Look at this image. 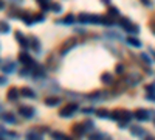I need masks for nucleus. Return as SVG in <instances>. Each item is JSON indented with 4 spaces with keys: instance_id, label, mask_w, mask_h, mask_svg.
Masks as SVG:
<instances>
[{
    "instance_id": "nucleus-7",
    "label": "nucleus",
    "mask_w": 155,
    "mask_h": 140,
    "mask_svg": "<svg viewBox=\"0 0 155 140\" xmlns=\"http://www.w3.org/2000/svg\"><path fill=\"white\" fill-rule=\"evenodd\" d=\"M19 114H20L23 118H33L34 114H36V111H34V108H31V106H20V108H19Z\"/></svg>"
},
{
    "instance_id": "nucleus-41",
    "label": "nucleus",
    "mask_w": 155,
    "mask_h": 140,
    "mask_svg": "<svg viewBox=\"0 0 155 140\" xmlns=\"http://www.w3.org/2000/svg\"><path fill=\"white\" fill-rule=\"evenodd\" d=\"M8 2H11L14 6H19V5H22V3H23V0H8Z\"/></svg>"
},
{
    "instance_id": "nucleus-11",
    "label": "nucleus",
    "mask_w": 155,
    "mask_h": 140,
    "mask_svg": "<svg viewBox=\"0 0 155 140\" xmlns=\"http://www.w3.org/2000/svg\"><path fill=\"white\" fill-rule=\"evenodd\" d=\"M16 70V62H11V61H2V72L5 75L12 73Z\"/></svg>"
},
{
    "instance_id": "nucleus-17",
    "label": "nucleus",
    "mask_w": 155,
    "mask_h": 140,
    "mask_svg": "<svg viewBox=\"0 0 155 140\" xmlns=\"http://www.w3.org/2000/svg\"><path fill=\"white\" fill-rule=\"evenodd\" d=\"M124 80H126V83H127V84L135 86V84H138V83L141 81V76H140V75H137V73H134V75H127Z\"/></svg>"
},
{
    "instance_id": "nucleus-27",
    "label": "nucleus",
    "mask_w": 155,
    "mask_h": 140,
    "mask_svg": "<svg viewBox=\"0 0 155 140\" xmlns=\"http://www.w3.org/2000/svg\"><path fill=\"white\" fill-rule=\"evenodd\" d=\"M27 138H34V140H41L42 138V134H41V131H28L27 132Z\"/></svg>"
},
{
    "instance_id": "nucleus-22",
    "label": "nucleus",
    "mask_w": 155,
    "mask_h": 140,
    "mask_svg": "<svg viewBox=\"0 0 155 140\" xmlns=\"http://www.w3.org/2000/svg\"><path fill=\"white\" fill-rule=\"evenodd\" d=\"M56 23H61V25H73L74 23V16L73 14H67L64 19L56 20Z\"/></svg>"
},
{
    "instance_id": "nucleus-37",
    "label": "nucleus",
    "mask_w": 155,
    "mask_h": 140,
    "mask_svg": "<svg viewBox=\"0 0 155 140\" xmlns=\"http://www.w3.org/2000/svg\"><path fill=\"white\" fill-rule=\"evenodd\" d=\"M51 135H53L54 138H68L65 134H62V132H51Z\"/></svg>"
},
{
    "instance_id": "nucleus-21",
    "label": "nucleus",
    "mask_w": 155,
    "mask_h": 140,
    "mask_svg": "<svg viewBox=\"0 0 155 140\" xmlns=\"http://www.w3.org/2000/svg\"><path fill=\"white\" fill-rule=\"evenodd\" d=\"M20 95L25 97V98H34L36 97V92L33 90V89H30V87H22L20 89Z\"/></svg>"
},
{
    "instance_id": "nucleus-35",
    "label": "nucleus",
    "mask_w": 155,
    "mask_h": 140,
    "mask_svg": "<svg viewBox=\"0 0 155 140\" xmlns=\"http://www.w3.org/2000/svg\"><path fill=\"white\" fill-rule=\"evenodd\" d=\"M146 92H147V94H155V83L146 86Z\"/></svg>"
},
{
    "instance_id": "nucleus-50",
    "label": "nucleus",
    "mask_w": 155,
    "mask_h": 140,
    "mask_svg": "<svg viewBox=\"0 0 155 140\" xmlns=\"http://www.w3.org/2000/svg\"><path fill=\"white\" fill-rule=\"evenodd\" d=\"M153 123H155V120H153Z\"/></svg>"
},
{
    "instance_id": "nucleus-23",
    "label": "nucleus",
    "mask_w": 155,
    "mask_h": 140,
    "mask_svg": "<svg viewBox=\"0 0 155 140\" xmlns=\"http://www.w3.org/2000/svg\"><path fill=\"white\" fill-rule=\"evenodd\" d=\"M2 120L6 121V123H16V117L12 115L11 112H3L2 114Z\"/></svg>"
},
{
    "instance_id": "nucleus-31",
    "label": "nucleus",
    "mask_w": 155,
    "mask_h": 140,
    "mask_svg": "<svg viewBox=\"0 0 155 140\" xmlns=\"http://www.w3.org/2000/svg\"><path fill=\"white\" fill-rule=\"evenodd\" d=\"M82 123H84V126H85V129H87V132H88V131H93V129H95V123H93V120H90V118H87V120H84Z\"/></svg>"
},
{
    "instance_id": "nucleus-36",
    "label": "nucleus",
    "mask_w": 155,
    "mask_h": 140,
    "mask_svg": "<svg viewBox=\"0 0 155 140\" xmlns=\"http://www.w3.org/2000/svg\"><path fill=\"white\" fill-rule=\"evenodd\" d=\"M45 20V14L44 12H37L36 14V22H44Z\"/></svg>"
},
{
    "instance_id": "nucleus-46",
    "label": "nucleus",
    "mask_w": 155,
    "mask_h": 140,
    "mask_svg": "<svg viewBox=\"0 0 155 140\" xmlns=\"http://www.w3.org/2000/svg\"><path fill=\"white\" fill-rule=\"evenodd\" d=\"M0 8L5 9V0H0Z\"/></svg>"
},
{
    "instance_id": "nucleus-2",
    "label": "nucleus",
    "mask_w": 155,
    "mask_h": 140,
    "mask_svg": "<svg viewBox=\"0 0 155 140\" xmlns=\"http://www.w3.org/2000/svg\"><path fill=\"white\" fill-rule=\"evenodd\" d=\"M120 27L124 30V31H127L129 34H138L140 33V27L138 25H135V23H132L130 22V19H127V17H120Z\"/></svg>"
},
{
    "instance_id": "nucleus-19",
    "label": "nucleus",
    "mask_w": 155,
    "mask_h": 140,
    "mask_svg": "<svg viewBox=\"0 0 155 140\" xmlns=\"http://www.w3.org/2000/svg\"><path fill=\"white\" fill-rule=\"evenodd\" d=\"M45 104H47L48 108L59 106V104H61V98H58V97H48V98H45Z\"/></svg>"
},
{
    "instance_id": "nucleus-43",
    "label": "nucleus",
    "mask_w": 155,
    "mask_h": 140,
    "mask_svg": "<svg viewBox=\"0 0 155 140\" xmlns=\"http://www.w3.org/2000/svg\"><path fill=\"white\" fill-rule=\"evenodd\" d=\"M140 2H141V3H143L144 6H149V8L152 6V2H150V0H140Z\"/></svg>"
},
{
    "instance_id": "nucleus-49",
    "label": "nucleus",
    "mask_w": 155,
    "mask_h": 140,
    "mask_svg": "<svg viewBox=\"0 0 155 140\" xmlns=\"http://www.w3.org/2000/svg\"><path fill=\"white\" fill-rule=\"evenodd\" d=\"M39 131H41V132H48L50 129H48V128H41V129H39Z\"/></svg>"
},
{
    "instance_id": "nucleus-13",
    "label": "nucleus",
    "mask_w": 155,
    "mask_h": 140,
    "mask_svg": "<svg viewBox=\"0 0 155 140\" xmlns=\"http://www.w3.org/2000/svg\"><path fill=\"white\" fill-rule=\"evenodd\" d=\"M14 36H16V39H17V42L20 44V47H22V48H25V50H27V48L30 47V41H28L27 37L23 36V33H20V31H16V34H14Z\"/></svg>"
},
{
    "instance_id": "nucleus-10",
    "label": "nucleus",
    "mask_w": 155,
    "mask_h": 140,
    "mask_svg": "<svg viewBox=\"0 0 155 140\" xmlns=\"http://www.w3.org/2000/svg\"><path fill=\"white\" fill-rule=\"evenodd\" d=\"M76 45V39H73V37H71V39L70 41H67L65 44H64L62 47H61V50H59V53H61V56H64V55H67V52H70V50L73 48Z\"/></svg>"
},
{
    "instance_id": "nucleus-25",
    "label": "nucleus",
    "mask_w": 155,
    "mask_h": 140,
    "mask_svg": "<svg viewBox=\"0 0 155 140\" xmlns=\"http://www.w3.org/2000/svg\"><path fill=\"white\" fill-rule=\"evenodd\" d=\"M95 114H96L99 118H110V112L107 109H96Z\"/></svg>"
},
{
    "instance_id": "nucleus-44",
    "label": "nucleus",
    "mask_w": 155,
    "mask_h": 140,
    "mask_svg": "<svg viewBox=\"0 0 155 140\" xmlns=\"http://www.w3.org/2000/svg\"><path fill=\"white\" fill-rule=\"evenodd\" d=\"M6 84H8V78L3 75V76H2V86H6Z\"/></svg>"
},
{
    "instance_id": "nucleus-18",
    "label": "nucleus",
    "mask_w": 155,
    "mask_h": 140,
    "mask_svg": "<svg viewBox=\"0 0 155 140\" xmlns=\"http://www.w3.org/2000/svg\"><path fill=\"white\" fill-rule=\"evenodd\" d=\"M19 89L17 87H11L9 90H8V94H6V98L9 100V101H16L17 98H19Z\"/></svg>"
},
{
    "instance_id": "nucleus-26",
    "label": "nucleus",
    "mask_w": 155,
    "mask_h": 140,
    "mask_svg": "<svg viewBox=\"0 0 155 140\" xmlns=\"http://www.w3.org/2000/svg\"><path fill=\"white\" fill-rule=\"evenodd\" d=\"M37 3H39V6H41L44 11L51 9V2H50V0H37Z\"/></svg>"
},
{
    "instance_id": "nucleus-40",
    "label": "nucleus",
    "mask_w": 155,
    "mask_h": 140,
    "mask_svg": "<svg viewBox=\"0 0 155 140\" xmlns=\"http://www.w3.org/2000/svg\"><path fill=\"white\" fill-rule=\"evenodd\" d=\"M81 111H82L84 114H95V112H96V111H95L93 108H82Z\"/></svg>"
},
{
    "instance_id": "nucleus-33",
    "label": "nucleus",
    "mask_w": 155,
    "mask_h": 140,
    "mask_svg": "<svg viewBox=\"0 0 155 140\" xmlns=\"http://www.w3.org/2000/svg\"><path fill=\"white\" fill-rule=\"evenodd\" d=\"M51 11H54V12H61L62 11V6L59 3H51Z\"/></svg>"
},
{
    "instance_id": "nucleus-32",
    "label": "nucleus",
    "mask_w": 155,
    "mask_h": 140,
    "mask_svg": "<svg viewBox=\"0 0 155 140\" xmlns=\"http://www.w3.org/2000/svg\"><path fill=\"white\" fill-rule=\"evenodd\" d=\"M141 59H143V61L146 62V66H150V64H152V59H150L146 53H141Z\"/></svg>"
},
{
    "instance_id": "nucleus-14",
    "label": "nucleus",
    "mask_w": 155,
    "mask_h": 140,
    "mask_svg": "<svg viewBox=\"0 0 155 140\" xmlns=\"http://www.w3.org/2000/svg\"><path fill=\"white\" fill-rule=\"evenodd\" d=\"M30 45H31V50H33V52L34 53H42L41 52V42H39V39H37V37L36 36H31L30 37Z\"/></svg>"
},
{
    "instance_id": "nucleus-38",
    "label": "nucleus",
    "mask_w": 155,
    "mask_h": 140,
    "mask_svg": "<svg viewBox=\"0 0 155 140\" xmlns=\"http://www.w3.org/2000/svg\"><path fill=\"white\" fill-rule=\"evenodd\" d=\"M115 72L118 73V75H121V73L124 72V66H123V64H116V67H115Z\"/></svg>"
},
{
    "instance_id": "nucleus-42",
    "label": "nucleus",
    "mask_w": 155,
    "mask_h": 140,
    "mask_svg": "<svg viewBox=\"0 0 155 140\" xmlns=\"http://www.w3.org/2000/svg\"><path fill=\"white\" fill-rule=\"evenodd\" d=\"M146 98H147L149 101H152V103H155V94H147Z\"/></svg>"
},
{
    "instance_id": "nucleus-34",
    "label": "nucleus",
    "mask_w": 155,
    "mask_h": 140,
    "mask_svg": "<svg viewBox=\"0 0 155 140\" xmlns=\"http://www.w3.org/2000/svg\"><path fill=\"white\" fill-rule=\"evenodd\" d=\"M9 30H11V28H9V25H8L6 22H2V33L6 34V33H9Z\"/></svg>"
},
{
    "instance_id": "nucleus-3",
    "label": "nucleus",
    "mask_w": 155,
    "mask_h": 140,
    "mask_svg": "<svg viewBox=\"0 0 155 140\" xmlns=\"http://www.w3.org/2000/svg\"><path fill=\"white\" fill-rule=\"evenodd\" d=\"M78 111H79V106H78V103H68L67 106H64V108L59 111V115H61L62 118H68V117H73Z\"/></svg>"
},
{
    "instance_id": "nucleus-45",
    "label": "nucleus",
    "mask_w": 155,
    "mask_h": 140,
    "mask_svg": "<svg viewBox=\"0 0 155 140\" xmlns=\"http://www.w3.org/2000/svg\"><path fill=\"white\" fill-rule=\"evenodd\" d=\"M150 31L155 34V22H150Z\"/></svg>"
},
{
    "instance_id": "nucleus-30",
    "label": "nucleus",
    "mask_w": 155,
    "mask_h": 140,
    "mask_svg": "<svg viewBox=\"0 0 155 140\" xmlns=\"http://www.w3.org/2000/svg\"><path fill=\"white\" fill-rule=\"evenodd\" d=\"M101 81L104 83V84H112V83H113V76H112L110 73H102Z\"/></svg>"
},
{
    "instance_id": "nucleus-6",
    "label": "nucleus",
    "mask_w": 155,
    "mask_h": 140,
    "mask_svg": "<svg viewBox=\"0 0 155 140\" xmlns=\"http://www.w3.org/2000/svg\"><path fill=\"white\" fill-rule=\"evenodd\" d=\"M152 115H153V111H149V109H137L134 112V117L138 121H147Z\"/></svg>"
},
{
    "instance_id": "nucleus-20",
    "label": "nucleus",
    "mask_w": 155,
    "mask_h": 140,
    "mask_svg": "<svg viewBox=\"0 0 155 140\" xmlns=\"http://www.w3.org/2000/svg\"><path fill=\"white\" fill-rule=\"evenodd\" d=\"M126 42L130 45V47H135V48H140L141 47V41L138 39L137 36H129L127 39H126Z\"/></svg>"
},
{
    "instance_id": "nucleus-39",
    "label": "nucleus",
    "mask_w": 155,
    "mask_h": 140,
    "mask_svg": "<svg viewBox=\"0 0 155 140\" xmlns=\"http://www.w3.org/2000/svg\"><path fill=\"white\" fill-rule=\"evenodd\" d=\"M90 138H107V135L98 132V134H92V135H90Z\"/></svg>"
},
{
    "instance_id": "nucleus-16",
    "label": "nucleus",
    "mask_w": 155,
    "mask_h": 140,
    "mask_svg": "<svg viewBox=\"0 0 155 140\" xmlns=\"http://www.w3.org/2000/svg\"><path fill=\"white\" fill-rule=\"evenodd\" d=\"M107 97V94L106 92H95V94H90L88 95V98L93 101V103H99V101H102Z\"/></svg>"
},
{
    "instance_id": "nucleus-8",
    "label": "nucleus",
    "mask_w": 155,
    "mask_h": 140,
    "mask_svg": "<svg viewBox=\"0 0 155 140\" xmlns=\"http://www.w3.org/2000/svg\"><path fill=\"white\" fill-rule=\"evenodd\" d=\"M20 19L25 22V25H28V27H31L33 23H36V14L28 12V11H23L22 14H20Z\"/></svg>"
},
{
    "instance_id": "nucleus-9",
    "label": "nucleus",
    "mask_w": 155,
    "mask_h": 140,
    "mask_svg": "<svg viewBox=\"0 0 155 140\" xmlns=\"http://www.w3.org/2000/svg\"><path fill=\"white\" fill-rule=\"evenodd\" d=\"M85 132H87V129H85L84 123H74V125L71 126V134H73L74 137H81V135H84Z\"/></svg>"
},
{
    "instance_id": "nucleus-24",
    "label": "nucleus",
    "mask_w": 155,
    "mask_h": 140,
    "mask_svg": "<svg viewBox=\"0 0 155 140\" xmlns=\"http://www.w3.org/2000/svg\"><path fill=\"white\" fill-rule=\"evenodd\" d=\"M101 25H106V27H113L115 22H113L112 17L107 14V16H101Z\"/></svg>"
},
{
    "instance_id": "nucleus-1",
    "label": "nucleus",
    "mask_w": 155,
    "mask_h": 140,
    "mask_svg": "<svg viewBox=\"0 0 155 140\" xmlns=\"http://www.w3.org/2000/svg\"><path fill=\"white\" fill-rule=\"evenodd\" d=\"M132 117H134V112H129L126 109H115L113 112H110V118L118 121L120 128H126Z\"/></svg>"
},
{
    "instance_id": "nucleus-5",
    "label": "nucleus",
    "mask_w": 155,
    "mask_h": 140,
    "mask_svg": "<svg viewBox=\"0 0 155 140\" xmlns=\"http://www.w3.org/2000/svg\"><path fill=\"white\" fill-rule=\"evenodd\" d=\"M19 62L22 66H25V67H30V69H33V67H36L37 66V62L27 53V52H22L20 55H19Z\"/></svg>"
},
{
    "instance_id": "nucleus-48",
    "label": "nucleus",
    "mask_w": 155,
    "mask_h": 140,
    "mask_svg": "<svg viewBox=\"0 0 155 140\" xmlns=\"http://www.w3.org/2000/svg\"><path fill=\"white\" fill-rule=\"evenodd\" d=\"M149 52H150V55H152L153 59H155V50H153V48H149Z\"/></svg>"
},
{
    "instance_id": "nucleus-15",
    "label": "nucleus",
    "mask_w": 155,
    "mask_h": 140,
    "mask_svg": "<svg viewBox=\"0 0 155 140\" xmlns=\"http://www.w3.org/2000/svg\"><path fill=\"white\" fill-rule=\"evenodd\" d=\"M130 134L135 135V137H144L146 135V131L141 128V126H137V125H130Z\"/></svg>"
},
{
    "instance_id": "nucleus-12",
    "label": "nucleus",
    "mask_w": 155,
    "mask_h": 140,
    "mask_svg": "<svg viewBox=\"0 0 155 140\" xmlns=\"http://www.w3.org/2000/svg\"><path fill=\"white\" fill-rule=\"evenodd\" d=\"M31 70H33V78H34V80L45 78V73H47V72H45L44 66H39V64H37V66H36V67H33Z\"/></svg>"
},
{
    "instance_id": "nucleus-28",
    "label": "nucleus",
    "mask_w": 155,
    "mask_h": 140,
    "mask_svg": "<svg viewBox=\"0 0 155 140\" xmlns=\"http://www.w3.org/2000/svg\"><path fill=\"white\" fill-rule=\"evenodd\" d=\"M107 14H109L112 19H115V17H120V9H118V8H115V6H109Z\"/></svg>"
},
{
    "instance_id": "nucleus-47",
    "label": "nucleus",
    "mask_w": 155,
    "mask_h": 140,
    "mask_svg": "<svg viewBox=\"0 0 155 140\" xmlns=\"http://www.w3.org/2000/svg\"><path fill=\"white\" fill-rule=\"evenodd\" d=\"M101 3H104V5H109V6H110V0H101Z\"/></svg>"
},
{
    "instance_id": "nucleus-29",
    "label": "nucleus",
    "mask_w": 155,
    "mask_h": 140,
    "mask_svg": "<svg viewBox=\"0 0 155 140\" xmlns=\"http://www.w3.org/2000/svg\"><path fill=\"white\" fill-rule=\"evenodd\" d=\"M106 37H107V39H110V41H116V39H118V41H123V36L121 34H118V33H106L104 34Z\"/></svg>"
},
{
    "instance_id": "nucleus-4",
    "label": "nucleus",
    "mask_w": 155,
    "mask_h": 140,
    "mask_svg": "<svg viewBox=\"0 0 155 140\" xmlns=\"http://www.w3.org/2000/svg\"><path fill=\"white\" fill-rule=\"evenodd\" d=\"M78 20H79V23H101V16L81 12V14L78 16Z\"/></svg>"
}]
</instances>
